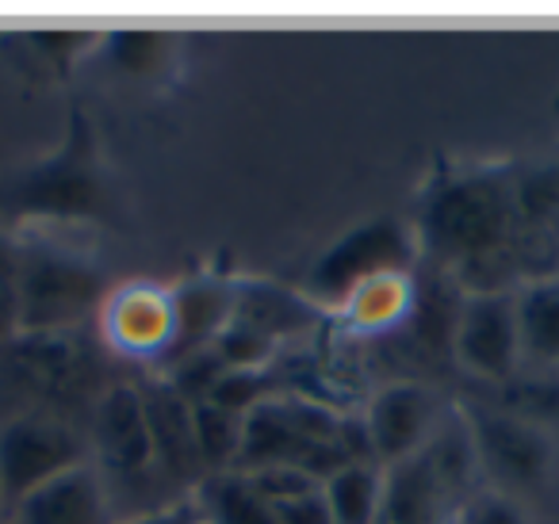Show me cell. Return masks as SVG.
Masks as SVG:
<instances>
[{
	"instance_id": "cell-1",
	"label": "cell",
	"mask_w": 559,
	"mask_h": 524,
	"mask_svg": "<svg viewBox=\"0 0 559 524\" xmlns=\"http://www.w3.org/2000/svg\"><path fill=\"white\" fill-rule=\"evenodd\" d=\"M411 223L421 257H433L437 269L464 272L506 257L521 234L513 169L479 165L433 180Z\"/></svg>"
},
{
	"instance_id": "cell-2",
	"label": "cell",
	"mask_w": 559,
	"mask_h": 524,
	"mask_svg": "<svg viewBox=\"0 0 559 524\" xmlns=\"http://www.w3.org/2000/svg\"><path fill=\"white\" fill-rule=\"evenodd\" d=\"M357 460H372L365 421H353L330 402L304 391H284L246 414L234 471L249 475L261 467H299L326 483Z\"/></svg>"
},
{
	"instance_id": "cell-3",
	"label": "cell",
	"mask_w": 559,
	"mask_h": 524,
	"mask_svg": "<svg viewBox=\"0 0 559 524\" xmlns=\"http://www.w3.org/2000/svg\"><path fill=\"white\" fill-rule=\"evenodd\" d=\"M111 211L100 142L85 111H73L70 131L55 154L0 177V223H100Z\"/></svg>"
},
{
	"instance_id": "cell-4",
	"label": "cell",
	"mask_w": 559,
	"mask_h": 524,
	"mask_svg": "<svg viewBox=\"0 0 559 524\" xmlns=\"http://www.w3.org/2000/svg\"><path fill=\"white\" fill-rule=\"evenodd\" d=\"M475 448L460 409L444 417L437 437L411 460L383 467L380 524H452L475 490Z\"/></svg>"
},
{
	"instance_id": "cell-5",
	"label": "cell",
	"mask_w": 559,
	"mask_h": 524,
	"mask_svg": "<svg viewBox=\"0 0 559 524\" xmlns=\"http://www.w3.org/2000/svg\"><path fill=\"white\" fill-rule=\"evenodd\" d=\"M20 333H73L100 314L108 287L100 264L50 238L20 241Z\"/></svg>"
},
{
	"instance_id": "cell-6",
	"label": "cell",
	"mask_w": 559,
	"mask_h": 524,
	"mask_svg": "<svg viewBox=\"0 0 559 524\" xmlns=\"http://www.w3.org/2000/svg\"><path fill=\"white\" fill-rule=\"evenodd\" d=\"M421 264V246L411 218L376 215L334 238L307 272L304 291L322 310H342L349 295L380 276H411Z\"/></svg>"
},
{
	"instance_id": "cell-7",
	"label": "cell",
	"mask_w": 559,
	"mask_h": 524,
	"mask_svg": "<svg viewBox=\"0 0 559 524\" xmlns=\"http://www.w3.org/2000/svg\"><path fill=\"white\" fill-rule=\"evenodd\" d=\"M0 383L16 394H32L35 414L58 406H93L104 391L96 379V360L85 341L73 333H20L0 341Z\"/></svg>"
},
{
	"instance_id": "cell-8",
	"label": "cell",
	"mask_w": 559,
	"mask_h": 524,
	"mask_svg": "<svg viewBox=\"0 0 559 524\" xmlns=\"http://www.w3.org/2000/svg\"><path fill=\"white\" fill-rule=\"evenodd\" d=\"M456 409L472 437L479 475H487L490 486L521 498V490H540L556 475L559 448L548 425L528 421L502 406H487V402H467Z\"/></svg>"
},
{
	"instance_id": "cell-9",
	"label": "cell",
	"mask_w": 559,
	"mask_h": 524,
	"mask_svg": "<svg viewBox=\"0 0 559 524\" xmlns=\"http://www.w3.org/2000/svg\"><path fill=\"white\" fill-rule=\"evenodd\" d=\"M93 444L55 414H24L0 425V505L16 509L27 493L62 478L66 471L85 467Z\"/></svg>"
},
{
	"instance_id": "cell-10",
	"label": "cell",
	"mask_w": 559,
	"mask_h": 524,
	"mask_svg": "<svg viewBox=\"0 0 559 524\" xmlns=\"http://www.w3.org/2000/svg\"><path fill=\"white\" fill-rule=\"evenodd\" d=\"M452 360L475 379L510 383L525 368L513 291H475L464 299L452 337Z\"/></svg>"
},
{
	"instance_id": "cell-11",
	"label": "cell",
	"mask_w": 559,
	"mask_h": 524,
	"mask_svg": "<svg viewBox=\"0 0 559 524\" xmlns=\"http://www.w3.org/2000/svg\"><path fill=\"white\" fill-rule=\"evenodd\" d=\"M444 409L437 394L426 383L414 379H395V383L380 386L365 409V432H368V452L380 467H391L399 460L418 455L437 429L444 425Z\"/></svg>"
},
{
	"instance_id": "cell-12",
	"label": "cell",
	"mask_w": 559,
	"mask_h": 524,
	"mask_svg": "<svg viewBox=\"0 0 559 524\" xmlns=\"http://www.w3.org/2000/svg\"><path fill=\"white\" fill-rule=\"evenodd\" d=\"M96 322H100L104 341L119 356L157 368L173 341V291L134 279V284L108 291Z\"/></svg>"
},
{
	"instance_id": "cell-13",
	"label": "cell",
	"mask_w": 559,
	"mask_h": 524,
	"mask_svg": "<svg viewBox=\"0 0 559 524\" xmlns=\"http://www.w3.org/2000/svg\"><path fill=\"white\" fill-rule=\"evenodd\" d=\"M93 455L116 478H142L154 471V440H150L146 406L139 383H108L93 402Z\"/></svg>"
},
{
	"instance_id": "cell-14",
	"label": "cell",
	"mask_w": 559,
	"mask_h": 524,
	"mask_svg": "<svg viewBox=\"0 0 559 524\" xmlns=\"http://www.w3.org/2000/svg\"><path fill=\"white\" fill-rule=\"evenodd\" d=\"M142 406H146L150 440H154V471L177 486L200 490L207 483L200 440H195V406L180 391H173L169 379L146 376L139 379Z\"/></svg>"
},
{
	"instance_id": "cell-15",
	"label": "cell",
	"mask_w": 559,
	"mask_h": 524,
	"mask_svg": "<svg viewBox=\"0 0 559 524\" xmlns=\"http://www.w3.org/2000/svg\"><path fill=\"white\" fill-rule=\"evenodd\" d=\"M169 291H173V341L165 360L154 371H165L173 364L211 348L234 318V276L195 272L188 279H177Z\"/></svg>"
},
{
	"instance_id": "cell-16",
	"label": "cell",
	"mask_w": 559,
	"mask_h": 524,
	"mask_svg": "<svg viewBox=\"0 0 559 524\" xmlns=\"http://www.w3.org/2000/svg\"><path fill=\"white\" fill-rule=\"evenodd\" d=\"M234 322L249 325L272 345H288L326 322V310L304 287L280 284L269 276H234Z\"/></svg>"
},
{
	"instance_id": "cell-17",
	"label": "cell",
	"mask_w": 559,
	"mask_h": 524,
	"mask_svg": "<svg viewBox=\"0 0 559 524\" xmlns=\"http://www.w3.org/2000/svg\"><path fill=\"white\" fill-rule=\"evenodd\" d=\"M12 513H16V524H111L104 478L93 463L39 486Z\"/></svg>"
},
{
	"instance_id": "cell-18",
	"label": "cell",
	"mask_w": 559,
	"mask_h": 524,
	"mask_svg": "<svg viewBox=\"0 0 559 524\" xmlns=\"http://www.w3.org/2000/svg\"><path fill=\"white\" fill-rule=\"evenodd\" d=\"M518 299L521 356L536 368H559V272L521 279L513 291Z\"/></svg>"
},
{
	"instance_id": "cell-19",
	"label": "cell",
	"mask_w": 559,
	"mask_h": 524,
	"mask_svg": "<svg viewBox=\"0 0 559 524\" xmlns=\"http://www.w3.org/2000/svg\"><path fill=\"white\" fill-rule=\"evenodd\" d=\"M414 314V272L411 276H380L365 284L342 307V318L360 333L406 330Z\"/></svg>"
},
{
	"instance_id": "cell-20",
	"label": "cell",
	"mask_w": 559,
	"mask_h": 524,
	"mask_svg": "<svg viewBox=\"0 0 559 524\" xmlns=\"http://www.w3.org/2000/svg\"><path fill=\"white\" fill-rule=\"evenodd\" d=\"M96 55L127 81H162L177 62V39L169 32H108Z\"/></svg>"
},
{
	"instance_id": "cell-21",
	"label": "cell",
	"mask_w": 559,
	"mask_h": 524,
	"mask_svg": "<svg viewBox=\"0 0 559 524\" xmlns=\"http://www.w3.org/2000/svg\"><path fill=\"white\" fill-rule=\"evenodd\" d=\"M334 524H380L383 467L372 460H357L322 483Z\"/></svg>"
},
{
	"instance_id": "cell-22",
	"label": "cell",
	"mask_w": 559,
	"mask_h": 524,
	"mask_svg": "<svg viewBox=\"0 0 559 524\" xmlns=\"http://www.w3.org/2000/svg\"><path fill=\"white\" fill-rule=\"evenodd\" d=\"M200 505L207 509L211 524H280L276 509L249 486L246 475L230 471V475H211L207 483L195 490Z\"/></svg>"
},
{
	"instance_id": "cell-23",
	"label": "cell",
	"mask_w": 559,
	"mask_h": 524,
	"mask_svg": "<svg viewBox=\"0 0 559 524\" xmlns=\"http://www.w3.org/2000/svg\"><path fill=\"white\" fill-rule=\"evenodd\" d=\"M241 429H246V414H234V409L215 406V402L195 406V440H200L207 475H230L238 467Z\"/></svg>"
},
{
	"instance_id": "cell-24",
	"label": "cell",
	"mask_w": 559,
	"mask_h": 524,
	"mask_svg": "<svg viewBox=\"0 0 559 524\" xmlns=\"http://www.w3.org/2000/svg\"><path fill=\"white\" fill-rule=\"evenodd\" d=\"M521 230H556L559 226V162H540L513 172Z\"/></svg>"
},
{
	"instance_id": "cell-25",
	"label": "cell",
	"mask_w": 559,
	"mask_h": 524,
	"mask_svg": "<svg viewBox=\"0 0 559 524\" xmlns=\"http://www.w3.org/2000/svg\"><path fill=\"white\" fill-rule=\"evenodd\" d=\"M284 391H292V386L284 383V371H280L276 360L269 368H226V376L215 383L207 402L234 409V414H249V409H257L261 402L276 398Z\"/></svg>"
},
{
	"instance_id": "cell-26",
	"label": "cell",
	"mask_w": 559,
	"mask_h": 524,
	"mask_svg": "<svg viewBox=\"0 0 559 524\" xmlns=\"http://www.w3.org/2000/svg\"><path fill=\"white\" fill-rule=\"evenodd\" d=\"M452 524H533V513L518 493L498 490V486H479L464 498Z\"/></svg>"
},
{
	"instance_id": "cell-27",
	"label": "cell",
	"mask_w": 559,
	"mask_h": 524,
	"mask_svg": "<svg viewBox=\"0 0 559 524\" xmlns=\"http://www.w3.org/2000/svg\"><path fill=\"white\" fill-rule=\"evenodd\" d=\"M154 376L169 379L173 391H180L192 406H200V402L211 398V391H215L218 379L226 376V360L215 353V345H211V348H203V353L188 356V360L173 364V368L154 371Z\"/></svg>"
},
{
	"instance_id": "cell-28",
	"label": "cell",
	"mask_w": 559,
	"mask_h": 524,
	"mask_svg": "<svg viewBox=\"0 0 559 524\" xmlns=\"http://www.w3.org/2000/svg\"><path fill=\"white\" fill-rule=\"evenodd\" d=\"M249 486L261 493L269 505L276 501H288V498H299V493H311V490H322V483L314 475L299 467H261V471H249Z\"/></svg>"
},
{
	"instance_id": "cell-29",
	"label": "cell",
	"mask_w": 559,
	"mask_h": 524,
	"mask_svg": "<svg viewBox=\"0 0 559 524\" xmlns=\"http://www.w3.org/2000/svg\"><path fill=\"white\" fill-rule=\"evenodd\" d=\"M272 509H276L280 524H334L330 505H326V493L322 490L299 493V498H288V501H276Z\"/></svg>"
},
{
	"instance_id": "cell-30",
	"label": "cell",
	"mask_w": 559,
	"mask_h": 524,
	"mask_svg": "<svg viewBox=\"0 0 559 524\" xmlns=\"http://www.w3.org/2000/svg\"><path fill=\"white\" fill-rule=\"evenodd\" d=\"M127 524H211L207 521V509L200 505V498H185V501H173V505H162V509H150V513L134 516Z\"/></svg>"
},
{
	"instance_id": "cell-31",
	"label": "cell",
	"mask_w": 559,
	"mask_h": 524,
	"mask_svg": "<svg viewBox=\"0 0 559 524\" xmlns=\"http://www.w3.org/2000/svg\"><path fill=\"white\" fill-rule=\"evenodd\" d=\"M20 276V238L0 230V284H16Z\"/></svg>"
}]
</instances>
